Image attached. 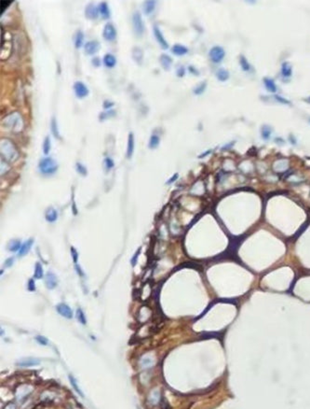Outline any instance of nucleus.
Listing matches in <instances>:
<instances>
[{
  "label": "nucleus",
  "instance_id": "obj_1",
  "mask_svg": "<svg viewBox=\"0 0 310 409\" xmlns=\"http://www.w3.org/2000/svg\"><path fill=\"white\" fill-rule=\"evenodd\" d=\"M2 124L7 129H8L10 132H13L14 134L20 133L24 128L22 116L18 111H14L6 116L2 122Z\"/></svg>",
  "mask_w": 310,
  "mask_h": 409
},
{
  "label": "nucleus",
  "instance_id": "obj_2",
  "mask_svg": "<svg viewBox=\"0 0 310 409\" xmlns=\"http://www.w3.org/2000/svg\"><path fill=\"white\" fill-rule=\"evenodd\" d=\"M1 155L2 158L7 160L10 163L16 161L19 157V152L16 149V146L10 139L3 138L1 140Z\"/></svg>",
  "mask_w": 310,
  "mask_h": 409
},
{
  "label": "nucleus",
  "instance_id": "obj_3",
  "mask_svg": "<svg viewBox=\"0 0 310 409\" xmlns=\"http://www.w3.org/2000/svg\"><path fill=\"white\" fill-rule=\"evenodd\" d=\"M39 170L42 174L44 175H51L57 171V163L51 158V157H46L43 158L40 163H39Z\"/></svg>",
  "mask_w": 310,
  "mask_h": 409
},
{
  "label": "nucleus",
  "instance_id": "obj_4",
  "mask_svg": "<svg viewBox=\"0 0 310 409\" xmlns=\"http://www.w3.org/2000/svg\"><path fill=\"white\" fill-rule=\"evenodd\" d=\"M132 25L135 34L138 37H141L144 31V24L140 12H135L132 15Z\"/></svg>",
  "mask_w": 310,
  "mask_h": 409
},
{
  "label": "nucleus",
  "instance_id": "obj_5",
  "mask_svg": "<svg viewBox=\"0 0 310 409\" xmlns=\"http://www.w3.org/2000/svg\"><path fill=\"white\" fill-rule=\"evenodd\" d=\"M210 58L213 63H220L226 55L225 50L220 46H215L210 50Z\"/></svg>",
  "mask_w": 310,
  "mask_h": 409
},
{
  "label": "nucleus",
  "instance_id": "obj_6",
  "mask_svg": "<svg viewBox=\"0 0 310 409\" xmlns=\"http://www.w3.org/2000/svg\"><path fill=\"white\" fill-rule=\"evenodd\" d=\"M102 37L107 41H113L117 38V30L112 23H108L105 24L102 32Z\"/></svg>",
  "mask_w": 310,
  "mask_h": 409
},
{
  "label": "nucleus",
  "instance_id": "obj_7",
  "mask_svg": "<svg viewBox=\"0 0 310 409\" xmlns=\"http://www.w3.org/2000/svg\"><path fill=\"white\" fill-rule=\"evenodd\" d=\"M74 90L75 92V95L78 98H83L89 95V90L87 86L81 81H76L74 84Z\"/></svg>",
  "mask_w": 310,
  "mask_h": 409
},
{
  "label": "nucleus",
  "instance_id": "obj_8",
  "mask_svg": "<svg viewBox=\"0 0 310 409\" xmlns=\"http://www.w3.org/2000/svg\"><path fill=\"white\" fill-rule=\"evenodd\" d=\"M99 13V8L93 4H89L85 10V15L90 20H96Z\"/></svg>",
  "mask_w": 310,
  "mask_h": 409
},
{
  "label": "nucleus",
  "instance_id": "obj_9",
  "mask_svg": "<svg viewBox=\"0 0 310 409\" xmlns=\"http://www.w3.org/2000/svg\"><path fill=\"white\" fill-rule=\"evenodd\" d=\"M56 309H57L58 313L61 315V316H63V317H64L66 319H72L73 318V311L67 304H59L56 306Z\"/></svg>",
  "mask_w": 310,
  "mask_h": 409
},
{
  "label": "nucleus",
  "instance_id": "obj_10",
  "mask_svg": "<svg viewBox=\"0 0 310 409\" xmlns=\"http://www.w3.org/2000/svg\"><path fill=\"white\" fill-rule=\"evenodd\" d=\"M84 48H85V53L89 55H91L98 52V50L100 49V43L96 40L89 41L85 44Z\"/></svg>",
  "mask_w": 310,
  "mask_h": 409
},
{
  "label": "nucleus",
  "instance_id": "obj_11",
  "mask_svg": "<svg viewBox=\"0 0 310 409\" xmlns=\"http://www.w3.org/2000/svg\"><path fill=\"white\" fill-rule=\"evenodd\" d=\"M40 361L37 358H23L17 362V365L22 366V367H31V366L38 365Z\"/></svg>",
  "mask_w": 310,
  "mask_h": 409
},
{
  "label": "nucleus",
  "instance_id": "obj_12",
  "mask_svg": "<svg viewBox=\"0 0 310 409\" xmlns=\"http://www.w3.org/2000/svg\"><path fill=\"white\" fill-rule=\"evenodd\" d=\"M154 35H155V38H156V39L158 40V42L159 43V45L162 47V49L166 50V49L169 48L168 42L166 41V39L164 38V37H163L161 31L159 30V28H158V26H154Z\"/></svg>",
  "mask_w": 310,
  "mask_h": 409
},
{
  "label": "nucleus",
  "instance_id": "obj_13",
  "mask_svg": "<svg viewBox=\"0 0 310 409\" xmlns=\"http://www.w3.org/2000/svg\"><path fill=\"white\" fill-rule=\"evenodd\" d=\"M45 282H46V286L48 289H54L57 286V278L52 273H48L46 276Z\"/></svg>",
  "mask_w": 310,
  "mask_h": 409
},
{
  "label": "nucleus",
  "instance_id": "obj_14",
  "mask_svg": "<svg viewBox=\"0 0 310 409\" xmlns=\"http://www.w3.org/2000/svg\"><path fill=\"white\" fill-rule=\"evenodd\" d=\"M159 61H160V64H161L162 67L164 68V69H165L166 71L170 70V65H171V63H172V59H171L169 55H167V54H161V55H160Z\"/></svg>",
  "mask_w": 310,
  "mask_h": 409
},
{
  "label": "nucleus",
  "instance_id": "obj_15",
  "mask_svg": "<svg viewBox=\"0 0 310 409\" xmlns=\"http://www.w3.org/2000/svg\"><path fill=\"white\" fill-rule=\"evenodd\" d=\"M171 53L177 56H183L188 53V49L185 46L176 44L171 48Z\"/></svg>",
  "mask_w": 310,
  "mask_h": 409
},
{
  "label": "nucleus",
  "instance_id": "obj_16",
  "mask_svg": "<svg viewBox=\"0 0 310 409\" xmlns=\"http://www.w3.org/2000/svg\"><path fill=\"white\" fill-rule=\"evenodd\" d=\"M103 64L105 65L106 67L112 68V67H114L116 65L117 59H116V57L113 54L107 53V54L105 55V57H103Z\"/></svg>",
  "mask_w": 310,
  "mask_h": 409
},
{
  "label": "nucleus",
  "instance_id": "obj_17",
  "mask_svg": "<svg viewBox=\"0 0 310 409\" xmlns=\"http://www.w3.org/2000/svg\"><path fill=\"white\" fill-rule=\"evenodd\" d=\"M134 150V138H133V134L131 133L128 135V148H127V157L131 158L132 156V153Z\"/></svg>",
  "mask_w": 310,
  "mask_h": 409
},
{
  "label": "nucleus",
  "instance_id": "obj_18",
  "mask_svg": "<svg viewBox=\"0 0 310 409\" xmlns=\"http://www.w3.org/2000/svg\"><path fill=\"white\" fill-rule=\"evenodd\" d=\"M33 244H34V240L33 239H29L27 241H25L23 243V245H22L21 249L19 250V256H23V255L28 253L30 249L32 248Z\"/></svg>",
  "mask_w": 310,
  "mask_h": 409
},
{
  "label": "nucleus",
  "instance_id": "obj_19",
  "mask_svg": "<svg viewBox=\"0 0 310 409\" xmlns=\"http://www.w3.org/2000/svg\"><path fill=\"white\" fill-rule=\"evenodd\" d=\"M99 12L103 19H108L110 17V11L105 2H102L99 5Z\"/></svg>",
  "mask_w": 310,
  "mask_h": 409
},
{
  "label": "nucleus",
  "instance_id": "obj_20",
  "mask_svg": "<svg viewBox=\"0 0 310 409\" xmlns=\"http://www.w3.org/2000/svg\"><path fill=\"white\" fill-rule=\"evenodd\" d=\"M58 219V213L53 208H49L46 212V220L49 223H54Z\"/></svg>",
  "mask_w": 310,
  "mask_h": 409
},
{
  "label": "nucleus",
  "instance_id": "obj_21",
  "mask_svg": "<svg viewBox=\"0 0 310 409\" xmlns=\"http://www.w3.org/2000/svg\"><path fill=\"white\" fill-rule=\"evenodd\" d=\"M156 8V1H145L143 3V11L146 15H149L155 11Z\"/></svg>",
  "mask_w": 310,
  "mask_h": 409
},
{
  "label": "nucleus",
  "instance_id": "obj_22",
  "mask_svg": "<svg viewBox=\"0 0 310 409\" xmlns=\"http://www.w3.org/2000/svg\"><path fill=\"white\" fill-rule=\"evenodd\" d=\"M264 83L265 85V87H266V90L271 92H277V85H276V83L274 82L273 80L271 79H268V78H265L264 79Z\"/></svg>",
  "mask_w": 310,
  "mask_h": 409
},
{
  "label": "nucleus",
  "instance_id": "obj_23",
  "mask_svg": "<svg viewBox=\"0 0 310 409\" xmlns=\"http://www.w3.org/2000/svg\"><path fill=\"white\" fill-rule=\"evenodd\" d=\"M83 40H84V34L82 31H77L76 32V35H75V46L76 49H79L81 48V46L83 45Z\"/></svg>",
  "mask_w": 310,
  "mask_h": 409
},
{
  "label": "nucleus",
  "instance_id": "obj_24",
  "mask_svg": "<svg viewBox=\"0 0 310 409\" xmlns=\"http://www.w3.org/2000/svg\"><path fill=\"white\" fill-rule=\"evenodd\" d=\"M281 73L284 77H290L292 73V69H291V66L290 65L289 63L285 62V63H283L282 65H281Z\"/></svg>",
  "mask_w": 310,
  "mask_h": 409
},
{
  "label": "nucleus",
  "instance_id": "obj_25",
  "mask_svg": "<svg viewBox=\"0 0 310 409\" xmlns=\"http://www.w3.org/2000/svg\"><path fill=\"white\" fill-rule=\"evenodd\" d=\"M216 76H217V79L221 81H226L228 78H229V73L228 71H226V69H223V68H220V69L217 71L216 73Z\"/></svg>",
  "mask_w": 310,
  "mask_h": 409
},
{
  "label": "nucleus",
  "instance_id": "obj_26",
  "mask_svg": "<svg viewBox=\"0 0 310 409\" xmlns=\"http://www.w3.org/2000/svg\"><path fill=\"white\" fill-rule=\"evenodd\" d=\"M132 57L134 58V60H136L139 64H141L143 60V52L140 48L135 47L132 50Z\"/></svg>",
  "mask_w": 310,
  "mask_h": 409
},
{
  "label": "nucleus",
  "instance_id": "obj_27",
  "mask_svg": "<svg viewBox=\"0 0 310 409\" xmlns=\"http://www.w3.org/2000/svg\"><path fill=\"white\" fill-rule=\"evenodd\" d=\"M159 142H160L159 136L157 135H152L151 138H150V140H149V148L150 149H156L158 146Z\"/></svg>",
  "mask_w": 310,
  "mask_h": 409
},
{
  "label": "nucleus",
  "instance_id": "obj_28",
  "mask_svg": "<svg viewBox=\"0 0 310 409\" xmlns=\"http://www.w3.org/2000/svg\"><path fill=\"white\" fill-rule=\"evenodd\" d=\"M50 128H51V132H52L53 135H54V138H61V136H60L59 135V130H58V126H57V122L55 120V118H52V120H51V123H50Z\"/></svg>",
  "mask_w": 310,
  "mask_h": 409
},
{
  "label": "nucleus",
  "instance_id": "obj_29",
  "mask_svg": "<svg viewBox=\"0 0 310 409\" xmlns=\"http://www.w3.org/2000/svg\"><path fill=\"white\" fill-rule=\"evenodd\" d=\"M43 275H44V272H43V268H42V265H41V263L39 262H37L36 263V268H34V278H37V279H40L43 277Z\"/></svg>",
  "mask_w": 310,
  "mask_h": 409
},
{
  "label": "nucleus",
  "instance_id": "obj_30",
  "mask_svg": "<svg viewBox=\"0 0 310 409\" xmlns=\"http://www.w3.org/2000/svg\"><path fill=\"white\" fill-rule=\"evenodd\" d=\"M271 128L268 125H264L262 127V138L264 139H268L271 135Z\"/></svg>",
  "mask_w": 310,
  "mask_h": 409
},
{
  "label": "nucleus",
  "instance_id": "obj_31",
  "mask_svg": "<svg viewBox=\"0 0 310 409\" xmlns=\"http://www.w3.org/2000/svg\"><path fill=\"white\" fill-rule=\"evenodd\" d=\"M43 151H44V154L48 155L49 151H50V139L49 136H46V138L43 143Z\"/></svg>",
  "mask_w": 310,
  "mask_h": 409
},
{
  "label": "nucleus",
  "instance_id": "obj_32",
  "mask_svg": "<svg viewBox=\"0 0 310 409\" xmlns=\"http://www.w3.org/2000/svg\"><path fill=\"white\" fill-rule=\"evenodd\" d=\"M69 380H70L71 385L73 386V389H75V390L76 391V393H78V394H79V395H80L81 397H84V395H83V392H82V391H81V389H80L78 388V386L76 385V381H75V378H74L73 377L69 376Z\"/></svg>",
  "mask_w": 310,
  "mask_h": 409
},
{
  "label": "nucleus",
  "instance_id": "obj_33",
  "mask_svg": "<svg viewBox=\"0 0 310 409\" xmlns=\"http://www.w3.org/2000/svg\"><path fill=\"white\" fill-rule=\"evenodd\" d=\"M8 249H10V251H17V250H19V249H21V243H20V241H18V240H12V241L10 242V247H8Z\"/></svg>",
  "mask_w": 310,
  "mask_h": 409
},
{
  "label": "nucleus",
  "instance_id": "obj_34",
  "mask_svg": "<svg viewBox=\"0 0 310 409\" xmlns=\"http://www.w3.org/2000/svg\"><path fill=\"white\" fill-rule=\"evenodd\" d=\"M240 65H241V68H242L244 71H249V68H251V65H249V62L247 61V59L244 56H241V58H240Z\"/></svg>",
  "mask_w": 310,
  "mask_h": 409
},
{
  "label": "nucleus",
  "instance_id": "obj_35",
  "mask_svg": "<svg viewBox=\"0 0 310 409\" xmlns=\"http://www.w3.org/2000/svg\"><path fill=\"white\" fill-rule=\"evenodd\" d=\"M76 318L77 320H78V321L80 323H82V324H86V317H85V315H84V312L78 308L76 311Z\"/></svg>",
  "mask_w": 310,
  "mask_h": 409
},
{
  "label": "nucleus",
  "instance_id": "obj_36",
  "mask_svg": "<svg viewBox=\"0 0 310 409\" xmlns=\"http://www.w3.org/2000/svg\"><path fill=\"white\" fill-rule=\"evenodd\" d=\"M205 88H206V82H202L199 85V86H196V88L194 90V92L196 95H201V93L205 91Z\"/></svg>",
  "mask_w": 310,
  "mask_h": 409
},
{
  "label": "nucleus",
  "instance_id": "obj_37",
  "mask_svg": "<svg viewBox=\"0 0 310 409\" xmlns=\"http://www.w3.org/2000/svg\"><path fill=\"white\" fill-rule=\"evenodd\" d=\"M75 166H76V169H77V172L80 173L81 175L85 176L86 174H87V169H86V167L84 165H82L80 163H77Z\"/></svg>",
  "mask_w": 310,
  "mask_h": 409
},
{
  "label": "nucleus",
  "instance_id": "obj_38",
  "mask_svg": "<svg viewBox=\"0 0 310 409\" xmlns=\"http://www.w3.org/2000/svg\"><path fill=\"white\" fill-rule=\"evenodd\" d=\"M36 340L40 345H43V346L48 345V339L46 337H44V336H42V335H37L36 337Z\"/></svg>",
  "mask_w": 310,
  "mask_h": 409
},
{
  "label": "nucleus",
  "instance_id": "obj_39",
  "mask_svg": "<svg viewBox=\"0 0 310 409\" xmlns=\"http://www.w3.org/2000/svg\"><path fill=\"white\" fill-rule=\"evenodd\" d=\"M140 251H141V248L136 251V253L134 254V256L131 259V265H132V266H135L136 262H137L138 256H139V254H140Z\"/></svg>",
  "mask_w": 310,
  "mask_h": 409
},
{
  "label": "nucleus",
  "instance_id": "obj_40",
  "mask_svg": "<svg viewBox=\"0 0 310 409\" xmlns=\"http://www.w3.org/2000/svg\"><path fill=\"white\" fill-rule=\"evenodd\" d=\"M28 289L30 292H34V291H36V284H34V280L33 278H31L29 280V282H28V286H27Z\"/></svg>",
  "mask_w": 310,
  "mask_h": 409
},
{
  "label": "nucleus",
  "instance_id": "obj_41",
  "mask_svg": "<svg viewBox=\"0 0 310 409\" xmlns=\"http://www.w3.org/2000/svg\"><path fill=\"white\" fill-rule=\"evenodd\" d=\"M105 165H106V168L107 169H111L112 167H114V161L112 160L111 158H106L105 159Z\"/></svg>",
  "mask_w": 310,
  "mask_h": 409
},
{
  "label": "nucleus",
  "instance_id": "obj_42",
  "mask_svg": "<svg viewBox=\"0 0 310 409\" xmlns=\"http://www.w3.org/2000/svg\"><path fill=\"white\" fill-rule=\"evenodd\" d=\"M112 112H113V110H108V111H105V112L102 113V114L100 115V120L103 121L105 119H106L107 117H109V116H110L109 113H112Z\"/></svg>",
  "mask_w": 310,
  "mask_h": 409
},
{
  "label": "nucleus",
  "instance_id": "obj_43",
  "mask_svg": "<svg viewBox=\"0 0 310 409\" xmlns=\"http://www.w3.org/2000/svg\"><path fill=\"white\" fill-rule=\"evenodd\" d=\"M275 98L277 99V101L281 102V103H283V104H288L289 103V101H287L286 99H284V98H282V97H280L279 95H275Z\"/></svg>",
  "mask_w": 310,
  "mask_h": 409
},
{
  "label": "nucleus",
  "instance_id": "obj_44",
  "mask_svg": "<svg viewBox=\"0 0 310 409\" xmlns=\"http://www.w3.org/2000/svg\"><path fill=\"white\" fill-rule=\"evenodd\" d=\"M177 75H178L179 77H183V76L185 75V68H184L183 66L179 67V69H178V71H177Z\"/></svg>",
  "mask_w": 310,
  "mask_h": 409
},
{
  "label": "nucleus",
  "instance_id": "obj_45",
  "mask_svg": "<svg viewBox=\"0 0 310 409\" xmlns=\"http://www.w3.org/2000/svg\"><path fill=\"white\" fill-rule=\"evenodd\" d=\"M12 263H13V258H8V259L5 262V265H6V266H11V265H12Z\"/></svg>",
  "mask_w": 310,
  "mask_h": 409
},
{
  "label": "nucleus",
  "instance_id": "obj_46",
  "mask_svg": "<svg viewBox=\"0 0 310 409\" xmlns=\"http://www.w3.org/2000/svg\"><path fill=\"white\" fill-rule=\"evenodd\" d=\"M71 250H72V252H71V253H72V255H73L74 262H76V261H77V253H76V251H75V250L74 248H72V249H71Z\"/></svg>",
  "mask_w": 310,
  "mask_h": 409
},
{
  "label": "nucleus",
  "instance_id": "obj_47",
  "mask_svg": "<svg viewBox=\"0 0 310 409\" xmlns=\"http://www.w3.org/2000/svg\"><path fill=\"white\" fill-rule=\"evenodd\" d=\"M113 105H114V104L112 103V102L105 101V104H103V108H111Z\"/></svg>",
  "mask_w": 310,
  "mask_h": 409
},
{
  "label": "nucleus",
  "instance_id": "obj_48",
  "mask_svg": "<svg viewBox=\"0 0 310 409\" xmlns=\"http://www.w3.org/2000/svg\"><path fill=\"white\" fill-rule=\"evenodd\" d=\"M92 64H93L94 65H95V66H99V65H100V60H99V58H97V57L93 58Z\"/></svg>",
  "mask_w": 310,
  "mask_h": 409
},
{
  "label": "nucleus",
  "instance_id": "obj_49",
  "mask_svg": "<svg viewBox=\"0 0 310 409\" xmlns=\"http://www.w3.org/2000/svg\"><path fill=\"white\" fill-rule=\"evenodd\" d=\"M177 177H178V174H175V175H174L173 177H172L170 178V180L169 181H167V183H169V184H170V183H172V182H173L174 180H177Z\"/></svg>",
  "mask_w": 310,
  "mask_h": 409
},
{
  "label": "nucleus",
  "instance_id": "obj_50",
  "mask_svg": "<svg viewBox=\"0 0 310 409\" xmlns=\"http://www.w3.org/2000/svg\"><path fill=\"white\" fill-rule=\"evenodd\" d=\"M76 271H77V273H78V272H79V274H80V276H83V272H82V271H81V270H80V268H79V266H77V265H76Z\"/></svg>",
  "mask_w": 310,
  "mask_h": 409
}]
</instances>
